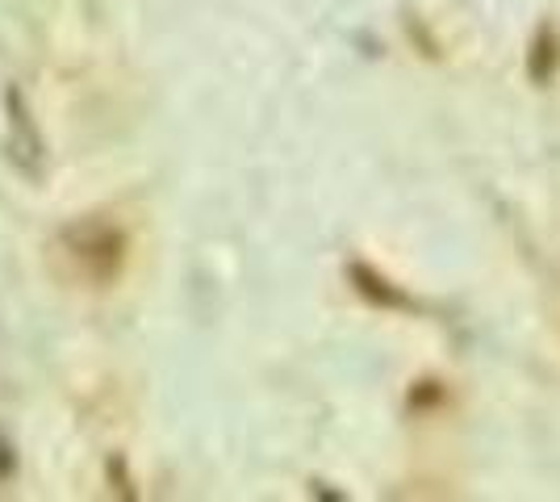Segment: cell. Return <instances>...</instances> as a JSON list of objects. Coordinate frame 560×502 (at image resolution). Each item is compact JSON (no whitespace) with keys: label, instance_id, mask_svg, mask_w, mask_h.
Returning a JSON list of instances; mask_svg holds the SVG:
<instances>
[{"label":"cell","instance_id":"1","mask_svg":"<svg viewBox=\"0 0 560 502\" xmlns=\"http://www.w3.org/2000/svg\"><path fill=\"white\" fill-rule=\"evenodd\" d=\"M63 247L80 260V272L89 281H109L121 264V235L105 222H75L63 231Z\"/></svg>","mask_w":560,"mask_h":502},{"label":"cell","instance_id":"2","mask_svg":"<svg viewBox=\"0 0 560 502\" xmlns=\"http://www.w3.org/2000/svg\"><path fill=\"white\" fill-rule=\"evenodd\" d=\"M9 130H13V139H9V147H13V160L34 176L38 172V160H43V139H38V130H34V121H30V114L22 109V93H9Z\"/></svg>","mask_w":560,"mask_h":502}]
</instances>
